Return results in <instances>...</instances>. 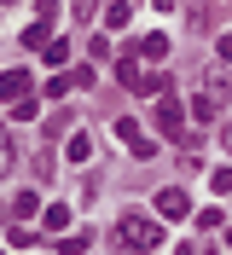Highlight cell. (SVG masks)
Returning a JSON list of instances; mask_svg holds the SVG:
<instances>
[{
  "label": "cell",
  "instance_id": "6da1fadb",
  "mask_svg": "<svg viewBox=\"0 0 232 255\" xmlns=\"http://www.w3.org/2000/svg\"><path fill=\"white\" fill-rule=\"evenodd\" d=\"M116 238L128 250H157L163 244V215H116Z\"/></svg>",
  "mask_w": 232,
  "mask_h": 255
},
{
  "label": "cell",
  "instance_id": "7a4b0ae2",
  "mask_svg": "<svg viewBox=\"0 0 232 255\" xmlns=\"http://www.w3.org/2000/svg\"><path fill=\"white\" fill-rule=\"evenodd\" d=\"M157 128H163L169 139L192 145V133H186V116H180V105H169V93H163V105H157Z\"/></svg>",
  "mask_w": 232,
  "mask_h": 255
},
{
  "label": "cell",
  "instance_id": "3957f363",
  "mask_svg": "<svg viewBox=\"0 0 232 255\" xmlns=\"http://www.w3.org/2000/svg\"><path fill=\"white\" fill-rule=\"evenodd\" d=\"M186 209H192V197H186L180 186H163V191H157V215H163V221H186Z\"/></svg>",
  "mask_w": 232,
  "mask_h": 255
},
{
  "label": "cell",
  "instance_id": "277c9868",
  "mask_svg": "<svg viewBox=\"0 0 232 255\" xmlns=\"http://www.w3.org/2000/svg\"><path fill=\"white\" fill-rule=\"evenodd\" d=\"M0 99H29V76H0Z\"/></svg>",
  "mask_w": 232,
  "mask_h": 255
},
{
  "label": "cell",
  "instance_id": "5b68a950",
  "mask_svg": "<svg viewBox=\"0 0 232 255\" xmlns=\"http://www.w3.org/2000/svg\"><path fill=\"white\" fill-rule=\"evenodd\" d=\"M64 157H70V162H87V157H93V139H87V133H70Z\"/></svg>",
  "mask_w": 232,
  "mask_h": 255
},
{
  "label": "cell",
  "instance_id": "8992f818",
  "mask_svg": "<svg viewBox=\"0 0 232 255\" xmlns=\"http://www.w3.org/2000/svg\"><path fill=\"white\" fill-rule=\"evenodd\" d=\"M128 17H134V12H128L122 0H110V6H105V29H128Z\"/></svg>",
  "mask_w": 232,
  "mask_h": 255
},
{
  "label": "cell",
  "instance_id": "52a82bcc",
  "mask_svg": "<svg viewBox=\"0 0 232 255\" xmlns=\"http://www.w3.org/2000/svg\"><path fill=\"white\" fill-rule=\"evenodd\" d=\"M134 93H169V76H145V70H139V81H134Z\"/></svg>",
  "mask_w": 232,
  "mask_h": 255
},
{
  "label": "cell",
  "instance_id": "ba28073f",
  "mask_svg": "<svg viewBox=\"0 0 232 255\" xmlns=\"http://www.w3.org/2000/svg\"><path fill=\"white\" fill-rule=\"evenodd\" d=\"M35 209H41V197H35V191H17V197H12V215H17V221H23V215H35Z\"/></svg>",
  "mask_w": 232,
  "mask_h": 255
},
{
  "label": "cell",
  "instance_id": "9c48e42d",
  "mask_svg": "<svg viewBox=\"0 0 232 255\" xmlns=\"http://www.w3.org/2000/svg\"><path fill=\"white\" fill-rule=\"evenodd\" d=\"M145 58H169V35H145Z\"/></svg>",
  "mask_w": 232,
  "mask_h": 255
},
{
  "label": "cell",
  "instance_id": "30bf717a",
  "mask_svg": "<svg viewBox=\"0 0 232 255\" xmlns=\"http://www.w3.org/2000/svg\"><path fill=\"white\" fill-rule=\"evenodd\" d=\"M46 226H52V232H64V226H70V209L52 203V209H46Z\"/></svg>",
  "mask_w": 232,
  "mask_h": 255
},
{
  "label": "cell",
  "instance_id": "8fae6325",
  "mask_svg": "<svg viewBox=\"0 0 232 255\" xmlns=\"http://www.w3.org/2000/svg\"><path fill=\"white\" fill-rule=\"evenodd\" d=\"M23 47H46V17H41V23H29V29H23Z\"/></svg>",
  "mask_w": 232,
  "mask_h": 255
},
{
  "label": "cell",
  "instance_id": "7c38bea8",
  "mask_svg": "<svg viewBox=\"0 0 232 255\" xmlns=\"http://www.w3.org/2000/svg\"><path fill=\"white\" fill-rule=\"evenodd\" d=\"M70 58V41H46V64H64Z\"/></svg>",
  "mask_w": 232,
  "mask_h": 255
},
{
  "label": "cell",
  "instance_id": "4fadbf2b",
  "mask_svg": "<svg viewBox=\"0 0 232 255\" xmlns=\"http://www.w3.org/2000/svg\"><path fill=\"white\" fill-rule=\"evenodd\" d=\"M64 255H87V232H70L64 238Z\"/></svg>",
  "mask_w": 232,
  "mask_h": 255
},
{
  "label": "cell",
  "instance_id": "5bb4252c",
  "mask_svg": "<svg viewBox=\"0 0 232 255\" xmlns=\"http://www.w3.org/2000/svg\"><path fill=\"white\" fill-rule=\"evenodd\" d=\"M116 76H122L128 87H134V81H139V58H122V64H116Z\"/></svg>",
  "mask_w": 232,
  "mask_h": 255
},
{
  "label": "cell",
  "instance_id": "9a60e30c",
  "mask_svg": "<svg viewBox=\"0 0 232 255\" xmlns=\"http://www.w3.org/2000/svg\"><path fill=\"white\" fill-rule=\"evenodd\" d=\"M209 186H215V191H232V168H215V174H209Z\"/></svg>",
  "mask_w": 232,
  "mask_h": 255
},
{
  "label": "cell",
  "instance_id": "2e32d148",
  "mask_svg": "<svg viewBox=\"0 0 232 255\" xmlns=\"http://www.w3.org/2000/svg\"><path fill=\"white\" fill-rule=\"evenodd\" d=\"M6 168H12V139L0 133V174H6Z\"/></svg>",
  "mask_w": 232,
  "mask_h": 255
},
{
  "label": "cell",
  "instance_id": "e0dca14e",
  "mask_svg": "<svg viewBox=\"0 0 232 255\" xmlns=\"http://www.w3.org/2000/svg\"><path fill=\"white\" fill-rule=\"evenodd\" d=\"M221 58H232V35H221Z\"/></svg>",
  "mask_w": 232,
  "mask_h": 255
},
{
  "label": "cell",
  "instance_id": "ac0fdd59",
  "mask_svg": "<svg viewBox=\"0 0 232 255\" xmlns=\"http://www.w3.org/2000/svg\"><path fill=\"white\" fill-rule=\"evenodd\" d=\"M221 139H227V151H232V122H227V133H221Z\"/></svg>",
  "mask_w": 232,
  "mask_h": 255
},
{
  "label": "cell",
  "instance_id": "d6986e66",
  "mask_svg": "<svg viewBox=\"0 0 232 255\" xmlns=\"http://www.w3.org/2000/svg\"><path fill=\"white\" fill-rule=\"evenodd\" d=\"M227 244H232V226H227Z\"/></svg>",
  "mask_w": 232,
  "mask_h": 255
}]
</instances>
